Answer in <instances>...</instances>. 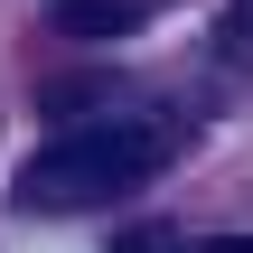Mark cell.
Here are the masks:
<instances>
[{
    "instance_id": "6da1fadb",
    "label": "cell",
    "mask_w": 253,
    "mask_h": 253,
    "mask_svg": "<svg viewBox=\"0 0 253 253\" xmlns=\"http://www.w3.org/2000/svg\"><path fill=\"white\" fill-rule=\"evenodd\" d=\"M178 150V122L169 113H103V122H75L66 141H47L28 169H19V197L28 207H103L141 178H160Z\"/></svg>"
},
{
    "instance_id": "3957f363",
    "label": "cell",
    "mask_w": 253,
    "mask_h": 253,
    "mask_svg": "<svg viewBox=\"0 0 253 253\" xmlns=\"http://www.w3.org/2000/svg\"><path fill=\"white\" fill-rule=\"evenodd\" d=\"M216 56L253 66V0H235V9H225V28H216Z\"/></svg>"
},
{
    "instance_id": "7a4b0ae2",
    "label": "cell",
    "mask_w": 253,
    "mask_h": 253,
    "mask_svg": "<svg viewBox=\"0 0 253 253\" xmlns=\"http://www.w3.org/2000/svg\"><path fill=\"white\" fill-rule=\"evenodd\" d=\"M47 28L56 38H131L141 0H47Z\"/></svg>"
},
{
    "instance_id": "277c9868",
    "label": "cell",
    "mask_w": 253,
    "mask_h": 253,
    "mask_svg": "<svg viewBox=\"0 0 253 253\" xmlns=\"http://www.w3.org/2000/svg\"><path fill=\"white\" fill-rule=\"evenodd\" d=\"M197 253H253V235H216V244H197Z\"/></svg>"
}]
</instances>
